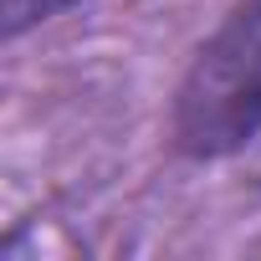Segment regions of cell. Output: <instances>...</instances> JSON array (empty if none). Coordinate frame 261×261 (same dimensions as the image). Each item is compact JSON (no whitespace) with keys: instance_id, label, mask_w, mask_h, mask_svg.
Segmentation results:
<instances>
[{"instance_id":"cell-1","label":"cell","mask_w":261,"mask_h":261,"mask_svg":"<svg viewBox=\"0 0 261 261\" xmlns=\"http://www.w3.org/2000/svg\"><path fill=\"white\" fill-rule=\"evenodd\" d=\"M256 123H261V0H241L179 82L174 144L195 159H236Z\"/></svg>"},{"instance_id":"cell-2","label":"cell","mask_w":261,"mask_h":261,"mask_svg":"<svg viewBox=\"0 0 261 261\" xmlns=\"http://www.w3.org/2000/svg\"><path fill=\"white\" fill-rule=\"evenodd\" d=\"M72 6H82V0H0V11H6V36H21V31H31V26H41V21L72 11Z\"/></svg>"},{"instance_id":"cell-3","label":"cell","mask_w":261,"mask_h":261,"mask_svg":"<svg viewBox=\"0 0 261 261\" xmlns=\"http://www.w3.org/2000/svg\"><path fill=\"white\" fill-rule=\"evenodd\" d=\"M236 164H241V174H246V185L251 190H261V123L251 128V139L236 149Z\"/></svg>"}]
</instances>
